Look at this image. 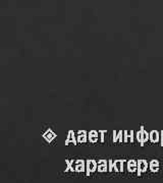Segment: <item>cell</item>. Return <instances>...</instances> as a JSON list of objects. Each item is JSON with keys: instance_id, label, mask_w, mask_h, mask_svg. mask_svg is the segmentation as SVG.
<instances>
[{"instance_id": "obj_1", "label": "cell", "mask_w": 163, "mask_h": 183, "mask_svg": "<svg viewBox=\"0 0 163 183\" xmlns=\"http://www.w3.org/2000/svg\"><path fill=\"white\" fill-rule=\"evenodd\" d=\"M136 140L138 141V142H140L141 146H143L145 142H147L150 140V132H147L145 130V128L142 125L140 127V130L137 131L136 133Z\"/></svg>"}, {"instance_id": "obj_2", "label": "cell", "mask_w": 163, "mask_h": 183, "mask_svg": "<svg viewBox=\"0 0 163 183\" xmlns=\"http://www.w3.org/2000/svg\"><path fill=\"white\" fill-rule=\"evenodd\" d=\"M98 169V162L95 160H88L86 161V174L87 176H90L91 173H94V172Z\"/></svg>"}, {"instance_id": "obj_3", "label": "cell", "mask_w": 163, "mask_h": 183, "mask_svg": "<svg viewBox=\"0 0 163 183\" xmlns=\"http://www.w3.org/2000/svg\"><path fill=\"white\" fill-rule=\"evenodd\" d=\"M148 168H149V163L146 160H139L138 161V176H141L143 173L147 172Z\"/></svg>"}, {"instance_id": "obj_4", "label": "cell", "mask_w": 163, "mask_h": 183, "mask_svg": "<svg viewBox=\"0 0 163 183\" xmlns=\"http://www.w3.org/2000/svg\"><path fill=\"white\" fill-rule=\"evenodd\" d=\"M42 136L47 142H49V144H50V142H52L55 138H56V134L53 132V130L51 129V128H48L45 132L42 134Z\"/></svg>"}, {"instance_id": "obj_5", "label": "cell", "mask_w": 163, "mask_h": 183, "mask_svg": "<svg viewBox=\"0 0 163 183\" xmlns=\"http://www.w3.org/2000/svg\"><path fill=\"white\" fill-rule=\"evenodd\" d=\"M75 169L77 173H83L86 171V162L84 160H77L75 162Z\"/></svg>"}, {"instance_id": "obj_6", "label": "cell", "mask_w": 163, "mask_h": 183, "mask_svg": "<svg viewBox=\"0 0 163 183\" xmlns=\"http://www.w3.org/2000/svg\"><path fill=\"white\" fill-rule=\"evenodd\" d=\"M69 144H73V145H77V144L76 133H75V131H73V130H69L68 131V137H66V140H65V145H68Z\"/></svg>"}, {"instance_id": "obj_7", "label": "cell", "mask_w": 163, "mask_h": 183, "mask_svg": "<svg viewBox=\"0 0 163 183\" xmlns=\"http://www.w3.org/2000/svg\"><path fill=\"white\" fill-rule=\"evenodd\" d=\"M135 131L134 130H124L123 131V142H134L135 141Z\"/></svg>"}, {"instance_id": "obj_8", "label": "cell", "mask_w": 163, "mask_h": 183, "mask_svg": "<svg viewBox=\"0 0 163 183\" xmlns=\"http://www.w3.org/2000/svg\"><path fill=\"white\" fill-rule=\"evenodd\" d=\"M99 140V131L97 130H90L88 132V141L90 142H97Z\"/></svg>"}, {"instance_id": "obj_9", "label": "cell", "mask_w": 163, "mask_h": 183, "mask_svg": "<svg viewBox=\"0 0 163 183\" xmlns=\"http://www.w3.org/2000/svg\"><path fill=\"white\" fill-rule=\"evenodd\" d=\"M98 172L104 173L108 171V161L106 160H99L98 161Z\"/></svg>"}, {"instance_id": "obj_10", "label": "cell", "mask_w": 163, "mask_h": 183, "mask_svg": "<svg viewBox=\"0 0 163 183\" xmlns=\"http://www.w3.org/2000/svg\"><path fill=\"white\" fill-rule=\"evenodd\" d=\"M128 166V171L131 172V173H134V172H138V161L136 160H129L127 163Z\"/></svg>"}, {"instance_id": "obj_11", "label": "cell", "mask_w": 163, "mask_h": 183, "mask_svg": "<svg viewBox=\"0 0 163 183\" xmlns=\"http://www.w3.org/2000/svg\"><path fill=\"white\" fill-rule=\"evenodd\" d=\"M77 142H87L88 141V132L86 130H77Z\"/></svg>"}, {"instance_id": "obj_12", "label": "cell", "mask_w": 163, "mask_h": 183, "mask_svg": "<svg viewBox=\"0 0 163 183\" xmlns=\"http://www.w3.org/2000/svg\"><path fill=\"white\" fill-rule=\"evenodd\" d=\"M125 160H116L113 162V170L115 172H123V164Z\"/></svg>"}, {"instance_id": "obj_13", "label": "cell", "mask_w": 163, "mask_h": 183, "mask_svg": "<svg viewBox=\"0 0 163 183\" xmlns=\"http://www.w3.org/2000/svg\"><path fill=\"white\" fill-rule=\"evenodd\" d=\"M150 141L153 144H156L160 141V132L158 130H151L150 131Z\"/></svg>"}, {"instance_id": "obj_14", "label": "cell", "mask_w": 163, "mask_h": 183, "mask_svg": "<svg viewBox=\"0 0 163 183\" xmlns=\"http://www.w3.org/2000/svg\"><path fill=\"white\" fill-rule=\"evenodd\" d=\"M122 130H113V142H122L123 136H122Z\"/></svg>"}, {"instance_id": "obj_15", "label": "cell", "mask_w": 163, "mask_h": 183, "mask_svg": "<svg viewBox=\"0 0 163 183\" xmlns=\"http://www.w3.org/2000/svg\"><path fill=\"white\" fill-rule=\"evenodd\" d=\"M149 169L152 172H158L159 171V162L158 160H152L149 163Z\"/></svg>"}, {"instance_id": "obj_16", "label": "cell", "mask_w": 163, "mask_h": 183, "mask_svg": "<svg viewBox=\"0 0 163 183\" xmlns=\"http://www.w3.org/2000/svg\"><path fill=\"white\" fill-rule=\"evenodd\" d=\"M75 162H76V161L65 160V164H66V169H65V172H68V171L76 172V169H75Z\"/></svg>"}, {"instance_id": "obj_17", "label": "cell", "mask_w": 163, "mask_h": 183, "mask_svg": "<svg viewBox=\"0 0 163 183\" xmlns=\"http://www.w3.org/2000/svg\"><path fill=\"white\" fill-rule=\"evenodd\" d=\"M99 133H100V141L101 142H104V135L107 132V130H98Z\"/></svg>"}, {"instance_id": "obj_18", "label": "cell", "mask_w": 163, "mask_h": 183, "mask_svg": "<svg viewBox=\"0 0 163 183\" xmlns=\"http://www.w3.org/2000/svg\"><path fill=\"white\" fill-rule=\"evenodd\" d=\"M108 171L109 172H112L113 171V161L112 160H109L108 161Z\"/></svg>"}, {"instance_id": "obj_19", "label": "cell", "mask_w": 163, "mask_h": 183, "mask_svg": "<svg viewBox=\"0 0 163 183\" xmlns=\"http://www.w3.org/2000/svg\"><path fill=\"white\" fill-rule=\"evenodd\" d=\"M160 140H161V142H160V145L161 146H163V130H161L160 131Z\"/></svg>"}]
</instances>
